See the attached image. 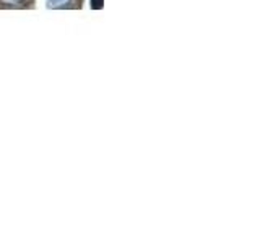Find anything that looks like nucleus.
Returning <instances> with one entry per match:
<instances>
[{"label": "nucleus", "mask_w": 260, "mask_h": 244, "mask_svg": "<svg viewBox=\"0 0 260 244\" xmlns=\"http://www.w3.org/2000/svg\"><path fill=\"white\" fill-rule=\"evenodd\" d=\"M67 0H49V5L50 7H59V5H62V3H65Z\"/></svg>", "instance_id": "obj_1"}, {"label": "nucleus", "mask_w": 260, "mask_h": 244, "mask_svg": "<svg viewBox=\"0 0 260 244\" xmlns=\"http://www.w3.org/2000/svg\"><path fill=\"white\" fill-rule=\"evenodd\" d=\"M91 2H93L94 8H101V2H103V0H91Z\"/></svg>", "instance_id": "obj_2"}]
</instances>
